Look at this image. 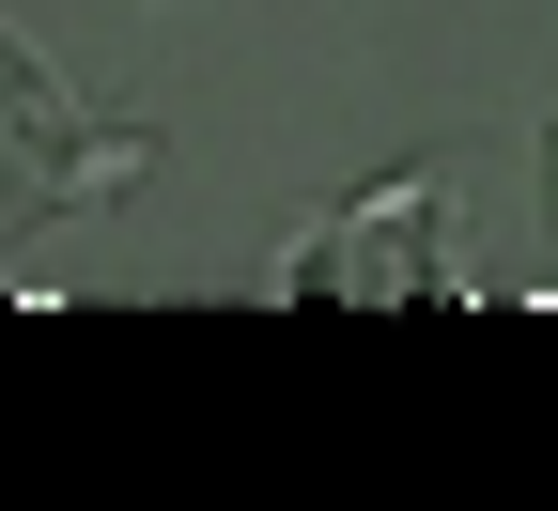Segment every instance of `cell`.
I'll return each mask as SVG.
<instances>
[{
    "label": "cell",
    "mask_w": 558,
    "mask_h": 511,
    "mask_svg": "<svg viewBox=\"0 0 558 511\" xmlns=\"http://www.w3.org/2000/svg\"><path fill=\"white\" fill-rule=\"evenodd\" d=\"M264 295H295V311H326V295L341 311H450V295H481V264H465V156L418 139L357 202L295 217V248L264 264Z\"/></svg>",
    "instance_id": "1"
},
{
    "label": "cell",
    "mask_w": 558,
    "mask_h": 511,
    "mask_svg": "<svg viewBox=\"0 0 558 511\" xmlns=\"http://www.w3.org/2000/svg\"><path fill=\"white\" fill-rule=\"evenodd\" d=\"M140 171H156V109H94L32 32H0V264L32 233H78Z\"/></svg>",
    "instance_id": "2"
},
{
    "label": "cell",
    "mask_w": 558,
    "mask_h": 511,
    "mask_svg": "<svg viewBox=\"0 0 558 511\" xmlns=\"http://www.w3.org/2000/svg\"><path fill=\"white\" fill-rule=\"evenodd\" d=\"M527 156H543V233H558V109H543V139H527Z\"/></svg>",
    "instance_id": "3"
}]
</instances>
